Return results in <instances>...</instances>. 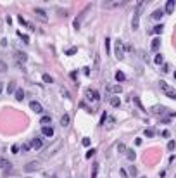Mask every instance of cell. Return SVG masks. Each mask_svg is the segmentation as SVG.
I'll return each mask as SVG.
<instances>
[{
    "label": "cell",
    "instance_id": "obj_32",
    "mask_svg": "<svg viewBox=\"0 0 176 178\" xmlns=\"http://www.w3.org/2000/svg\"><path fill=\"white\" fill-rule=\"evenodd\" d=\"M154 62H156V64H162V62H164V57H162L161 54H157V56H156V61H154Z\"/></svg>",
    "mask_w": 176,
    "mask_h": 178
},
{
    "label": "cell",
    "instance_id": "obj_45",
    "mask_svg": "<svg viewBox=\"0 0 176 178\" xmlns=\"http://www.w3.org/2000/svg\"><path fill=\"white\" fill-rule=\"evenodd\" d=\"M29 149H31V145H22V151H24V152H26V151H29Z\"/></svg>",
    "mask_w": 176,
    "mask_h": 178
},
{
    "label": "cell",
    "instance_id": "obj_35",
    "mask_svg": "<svg viewBox=\"0 0 176 178\" xmlns=\"http://www.w3.org/2000/svg\"><path fill=\"white\" fill-rule=\"evenodd\" d=\"M117 151H119V152H126V147H124V144H117Z\"/></svg>",
    "mask_w": 176,
    "mask_h": 178
},
{
    "label": "cell",
    "instance_id": "obj_28",
    "mask_svg": "<svg viewBox=\"0 0 176 178\" xmlns=\"http://www.w3.org/2000/svg\"><path fill=\"white\" fill-rule=\"evenodd\" d=\"M0 168H11V163L7 159H0Z\"/></svg>",
    "mask_w": 176,
    "mask_h": 178
},
{
    "label": "cell",
    "instance_id": "obj_15",
    "mask_svg": "<svg viewBox=\"0 0 176 178\" xmlns=\"http://www.w3.org/2000/svg\"><path fill=\"white\" fill-rule=\"evenodd\" d=\"M162 18V11L161 9H157V11H154L152 14H150V19H154V21H159Z\"/></svg>",
    "mask_w": 176,
    "mask_h": 178
},
{
    "label": "cell",
    "instance_id": "obj_30",
    "mask_svg": "<svg viewBox=\"0 0 176 178\" xmlns=\"http://www.w3.org/2000/svg\"><path fill=\"white\" fill-rule=\"evenodd\" d=\"M154 133H156V132H154L152 128H147V130L143 132V135H145V137H154Z\"/></svg>",
    "mask_w": 176,
    "mask_h": 178
},
{
    "label": "cell",
    "instance_id": "obj_18",
    "mask_svg": "<svg viewBox=\"0 0 176 178\" xmlns=\"http://www.w3.org/2000/svg\"><path fill=\"white\" fill-rule=\"evenodd\" d=\"M16 59H19V62H24V61L28 59V56L24 52H16Z\"/></svg>",
    "mask_w": 176,
    "mask_h": 178
},
{
    "label": "cell",
    "instance_id": "obj_24",
    "mask_svg": "<svg viewBox=\"0 0 176 178\" xmlns=\"http://www.w3.org/2000/svg\"><path fill=\"white\" fill-rule=\"evenodd\" d=\"M109 90H111V92H112V94H119V92H121V90H123V88H121V87H119V85H112V87H109Z\"/></svg>",
    "mask_w": 176,
    "mask_h": 178
},
{
    "label": "cell",
    "instance_id": "obj_21",
    "mask_svg": "<svg viewBox=\"0 0 176 178\" xmlns=\"http://www.w3.org/2000/svg\"><path fill=\"white\" fill-rule=\"evenodd\" d=\"M109 102H111V106H112V107H119V104H121L119 97H112V99L109 100Z\"/></svg>",
    "mask_w": 176,
    "mask_h": 178
},
{
    "label": "cell",
    "instance_id": "obj_26",
    "mask_svg": "<svg viewBox=\"0 0 176 178\" xmlns=\"http://www.w3.org/2000/svg\"><path fill=\"white\" fill-rule=\"evenodd\" d=\"M116 80H117V81H124V80H126L124 73H123V71H117V73H116Z\"/></svg>",
    "mask_w": 176,
    "mask_h": 178
},
{
    "label": "cell",
    "instance_id": "obj_44",
    "mask_svg": "<svg viewBox=\"0 0 176 178\" xmlns=\"http://www.w3.org/2000/svg\"><path fill=\"white\" fill-rule=\"evenodd\" d=\"M83 73H85V75L88 76V75H90V68H85V69H83Z\"/></svg>",
    "mask_w": 176,
    "mask_h": 178
},
{
    "label": "cell",
    "instance_id": "obj_51",
    "mask_svg": "<svg viewBox=\"0 0 176 178\" xmlns=\"http://www.w3.org/2000/svg\"><path fill=\"white\" fill-rule=\"evenodd\" d=\"M79 178H85V177H79Z\"/></svg>",
    "mask_w": 176,
    "mask_h": 178
},
{
    "label": "cell",
    "instance_id": "obj_42",
    "mask_svg": "<svg viewBox=\"0 0 176 178\" xmlns=\"http://www.w3.org/2000/svg\"><path fill=\"white\" fill-rule=\"evenodd\" d=\"M130 173H131V177H137V168H135V166H133V168H131V170H130Z\"/></svg>",
    "mask_w": 176,
    "mask_h": 178
},
{
    "label": "cell",
    "instance_id": "obj_39",
    "mask_svg": "<svg viewBox=\"0 0 176 178\" xmlns=\"http://www.w3.org/2000/svg\"><path fill=\"white\" fill-rule=\"evenodd\" d=\"M166 95H168V97H169V99L176 100V94H175V92H169V94H166Z\"/></svg>",
    "mask_w": 176,
    "mask_h": 178
},
{
    "label": "cell",
    "instance_id": "obj_10",
    "mask_svg": "<svg viewBox=\"0 0 176 178\" xmlns=\"http://www.w3.org/2000/svg\"><path fill=\"white\" fill-rule=\"evenodd\" d=\"M175 5H176L175 0H168V2H166V14H173V11H175Z\"/></svg>",
    "mask_w": 176,
    "mask_h": 178
},
{
    "label": "cell",
    "instance_id": "obj_19",
    "mask_svg": "<svg viewBox=\"0 0 176 178\" xmlns=\"http://www.w3.org/2000/svg\"><path fill=\"white\" fill-rule=\"evenodd\" d=\"M97 173H98V163H93V166H92V178H97Z\"/></svg>",
    "mask_w": 176,
    "mask_h": 178
},
{
    "label": "cell",
    "instance_id": "obj_29",
    "mask_svg": "<svg viewBox=\"0 0 176 178\" xmlns=\"http://www.w3.org/2000/svg\"><path fill=\"white\" fill-rule=\"evenodd\" d=\"M76 50H78L76 47H71V49H67V50H66V56H74V54H76Z\"/></svg>",
    "mask_w": 176,
    "mask_h": 178
},
{
    "label": "cell",
    "instance_id": "obj_2",
    "mask_svg": "<svg viewBox=\"0 0 176 178\" xmlns=\"http://www.w3.org/2000/svg\"><path fill=\"white\" fill-rule=\"evenodd\" d=\"M147 5V2H138L137 4V11H135V16H133V28H138V19H140V14L143 12V7Z\"/></svg>",
    "mask_w": 176,
    "mask_h": 178
},
{
    "label": "cell",
    "instance_id": "obj_31",
    "mask_svg": "<svg viewBox=\"0 0 176 178\" xmlns=\"http://www.w3.org/2000/svg\"><path fill=\"white\" fill-rule=\"evenodd\" d=\"M41 78H43V81H45V83H52V81H54V78H52L50 75H43Z\"/></svg>",
    "mask_w": 176,
    "mask_h": 178
},
{
    "label": "cell",
    "instance_id": "obj_5",
    "mask_svg": "<svg viewBox=\"0 0 176 178\" xmlns=\"http://www.w3.org/2000/svg\"><path fill=\"white\" fill-rule=\"evenodd\" d=\"M85 95H86V99H88V100H92V102H97V100L100 99L98 92H95V90H92V88H86Z\"/></svg>",
    "mask_w": 176,
    "mask_h": 178
},
{
    "label": "cell",
    "instance_id": "obj_46",
    "mask_svg": "<svg viewBox=\"0 0 176 178\" xmlns=\"http://www.w3.org/2000/svg\"><path fill=\"white\" fill-rule=\"evenodd\" d=\"M19 38H22L24 42H28V37H26V35H22V33H19Z\"/></svg>",
    "mask_w": 176,
    "mask_h": 178
},
{
    "label": "cell",
    "instance_id": "obj_11",
    "mask_svg": "<svg viewBox=\"0 0 176 178\" xmlns=\"http://www.w3.org/2000/svg\"><path fill=\"white\" fill-rule=\"evenodd\" d=\"M159 87L162 88V92H164V94H169V92H173V90H171V87H169L166 81H162V80L159 81Z\"/></svg>",
    "mask_w": 176,
    "mask_h": 178
},
{
    "label": "cell",
    "instance_id": "obj_50",
    "mask_svg": "<svg viewBox=\"0 0 176 178\" xmlns=\"http://www.w3.org/2000/svg\"><path fill=\"white\" fill-rule=\"evenodd\" d=\"M140 178H145V177H140Z\"/></svg>",
    "mask_w": 176,
    "mask_h": 178
},
{
    "label": "cell",
    "instance_id": "obj_47",
    "mask_svg": "<svg viewBox=\"0 0 176 178\" xmlns=\"http://www.w3.org/2000/svg\"><path fill=\"white\" fill-rule=\"evenodd\" d=\"M2 90H4V85H2V83H0V94H2Z\"/></svg>",
    "mask_w": 176,
    "mask_h": 178
},
{
    "label": "cell",
    "instance_id": "obj_14",
    "mask_svg": "<svg viewBox=\"0 0 176 178\" xmlns=\"http://www.w3.org/2000/svg\"><path fill=\"white\" fill-rule=\"evenodd\" d=\"M126 159H128V161H135V159H137V154H135L133 149H126Z\"/></svg>",
    "mask_w": 176,
    "mask_h": 178
},
{
    "label": "cell",
    "instance_id": "obj_4",
    "mask_svg": "<svg viewBox=\"0 0 176 178\" xmlns=\"http://www.w3.org/2000/svg\"><path fill=\"white\" fill-rule=\"evenodd\" d=\"M40 166H41V164H40L38 161H31V163L24 164V171H26V173H31V171H38Z\"/></svg>",
    "mask_w": 176,
    "mask_h": 178
},
{
    "label": "cell",
    "instance_id": "obj_3",
    "mask_svg": "<svg viewBox=\"0 0 176 178\" xmlns=\"http://www.w3.org/2000/svg\"><path fill=\"white\" fill-rule=\"evenodd\" d=\"M88 11H90V5H86V7H85V11L79 14L76 19H74V24H73V26H74V30H79V28H81V23H83V19H85V16L88 14Z\"/></svg>",
    "mask_w": 176,
    "mask_h": 178
},
{
    "label": "cell",
    "instance_id": "obj_43",
    "mask_svg": "<svg viewBox=\"0 0 176 178\" xmlns=\"http://www.w3.org/2000/svg\"><path fill=\"white\" fill-rule=\"evenodd\" d=\"M59 16H67V11H59Z\"/></svg>",
    "mask_w": 176,
    "mask_h": 178
},
{
    "label": "cell",
    "instance_id": "obj_48",
    "mask_svg": "<svg viewBox=\"0 0 176 178\" xmlns=\"http://www.w3.org/2000/svg\"><path fill=\"white\" fill-rule=\"evenodd\" d=\"M50 178H57V175H52V177H50Z\"/></svg>",
    "mask_w": 176,
    "mask_h": 178
},
{
    "label": "cell",
    "instance_id": "obj_41",
    "mask_svg": "<svg viewBox=\"0 0 176 178\" xmlns=\"http://www.w3.org/2000/svg\"><path fill=\"white\" fill-rule=\"evenodd\" d=\"M119 173H121V178H130V177H128V173H126V171H124V170H121V171H119Z\"/></svg>",
    "mask_w": 176,
    "mask_h": 178
},
{
    "label": "cell",
    "instance_id": "obj_16",
    "mask_svg": "<svg viewBox=\"0 0 176 178\" xmlns=\"http://www.w3.org/2000/svg\"><path fill=\"white\" fill-rule=\"evenodd\" d=\"M159 47H161V38H154L152 40V45H150V49H152V50H159Z\"/></svg>",
    "mask_w": 176,
    "mask_h": 178
},
{
    "label": "cell",
    "instance_id": "obj_17",
    "mask_svg": "<svg viewBox=\"0 0 176 178\" xmlns=\"http://www.w3.org/2000/svg\"><path fill=\"white\" fill-rule=\"evenodd\" d=\"M40 123H41V126H48L52 123V116H43V118L40 119Z\"/></svg>",
    "mask_w": 176,
    "mask_h": 178
},
{
    "label": "cell",
    "instance_id": "obj_38",
    "mask_svg": "<svg viewBox=\"0 0 176 178\" xmlns=\"http://www.w3.org/2000/svg\"><path fill=\"white\" fill-rule=\"evenodd\" d=\"M135 102H137V106H138V107H140V109H142V111H145V109H143V106H142V102H140V99H138V97H135Z\"/></svg>",
    "mask_w": 176,
    "mask_h": 178
},
{
    "label": "cell",
    "instance_id": "obj_34",
    "mask_svg": "<svg viewBox=\"0 0 176 178\" xmlns=\"http://www.w3.org/2000/svg\"><path fill=\"white\" fill-rule=\"evenodd\" d=\"M81 145H85V147H88V145H90V139H88V137H85V139L81 140Z\"/></svg>",
    "mask_w": 176,
    "mask_h": 178
},
{
    "label": "cell",
    "instance_id": "obj_22",
    "mask_svg": "<svg viewBox=\"0 0 176 178\" xmlns=\"http://www.w3.org/2000/svg\"><path fill=\"white\" fill-rule=\"evenodd\" d=\"M7 92H9V94H14V92H16V83H14V81H11V83L7 85Z\"/></svg>",
    "mask_w": 176,
    "mask_h": 178
},
{
    "label": "cell",
    "instance_id": "obj_20",
    "mask_svg": "<svg viewBox=\"0 0 176 178\" xmlns=\"http://www.w3.org/2000/svg\"><path fill=\"white\" fill-rule=\"evenodd\" d=\"M105 125H107V130H111V128L114 126V118L107 114V123H105Z\"/></svg>",
    "mask_w": 176,
    "mask_h": 178
},
{
    "label": "cell",
    "instance_id": "obj_40",
    "mask_svg": "<svg viewBox=\"0 0 176 178\" xmlns=\"http://www.w3.org/2000/svg\"><path fill=\"white\" fill-rule=\"evenodd\" d=\"M5 69H7V66L4 62H0V73H5Z\"/></svg>",
    "mask_w": 176,
    "mask_h": 178
},
{
    "label": "cell",
    "instance_id": "obj_13",
    "mask_svg": "<svg viewBox=\"0 0 176 178\" xmlns=\"http://www.w3.org/2000/svg\"><path fill=\"white\" fill-rule=\"evenodd\" d=\"M35 14H36L41 21H48V18H47V12H45V11H41V9H35Z\"/></svg>",
    "mask_w": 176,
    "mask_h": 178
},
{
    "label": "cell",
    "instance_id": "obj_23",
    "mask_svg": "<svg viewBox=\"0 0 176 178\" xmlns=\"http://www.w3.org/2000/svg\"><path fill=\"white\" fill-rule=\"evenodd\" d=\"M69 121H71V119H69V116H67V114H64V116H62V119H60V125H62V126H67V125H69Z\"/></svg>",
    "mask_w": 176,
    "mask_h": 178
},
{
    "label": "cell",
    "instance_id": "obj_6",
    "mask_svg": "<svg viewBox=\"0 0 176 178\" xmlns=\"http://www.w3.org/2000/svg\"><path fill=\"white\" fill-rule=\"evenodd\" d=\"M150 113H154V114H168L169 109L166 106H152L150 107Z\"/></svg>",
    "mask_w": 176,
    "mask_h": 178
},
{
    "label": "cell",
    "instance_id": "obj_33",
    "mask_svg": "<svg viewBox=\"0 0 176 178\" xmlns=\"http://www.w3.org/2000/svg\"><path fill=\"white\" fill-rule=\"evenodd\" d=\"M162 30H164V26H162V24H157L152 31H154V33H162Z\"/></svg>",
    "mask_w": 176,
    "mask_h": 178
},
{
    "label": "cell",
    "instance_id": "obj_49",
    "mask_svg": "<svg viewBox=\"0 0 176 178\" xmlns=\"http://www.w3.org/2000/svg\"><path fill=\"white\" fill-rule=\"evenodd\" d=\"M173 76H175V78H176V71H175V75H173Z\"/></svg>",
    "mask_w": 176,
    "mask_h": 178
},
{
    "label": "cell",
    "instance_id": "obj_27",
    "mask_svg": "<svg viewBox=\"0 0 176 178\" xmlns=\"http://www.w3.org/2000/svg\"><path fill=\"white\" fill-rule=\"evenodd\" d=\"M16 99L19 100V102H21L22 99H24V92H22L21 88H19V90H16Z\"/></svg>",
    "mask_w": 176,
    "mask_h": 178
},
{
    "label": "cell",
    "instance_id": "obj_7",
    "mask_svg": "<svg viewBox=\"0 0 176 178\" xmlns=\"http://www.w3.org/2000/svg\"><path fill=\"white\" fill-rule=\"evenodd\" d=\"M123 57H124L123 45H121V42H116V59L117 61H123Z\"/></svg>",
    "mask_w": 176,
    "mask_h": 178
},
{
    "label": "cell",
    "instance_id": "obj_37",
    "mask_svg": "<svg viewBox=\"0 0 176 178\" xmlns=\"http://www.w3.org/2000/svg\"><path fill=\"white\" fill-rule=\"evenodd\" d=\"M111 38H105V50H107V54H109V50H111Z\"/></svg>",
    "mask_w": 176,
    "mask_h": 178
},
{
    "label": "cell",
    "instance_id": "obj_36",
    "mask_svg": "<svg viewBox=\"0 0 176 178\" xmlns=\"http://www.w3.org/2000/svg\"><path fill=\"white\" fill-rule=\"evenodd\" d=\"M93 156H95V149H90V151L86 152V158L90 159V158H93Z\"/></svg>",
    "mask_w": 176,
    "mask_h": 178
},
{
    "label": "cell",
    "instance_id": "obj_9",
    "mask_svg": "<svg viewBox=\"0 0 176 178\" xmlns=\"http://www.w3.org/2000/svg\"><path fill=\"white\" fill-rule=\"evenodd\" d=\"M29 107H31V111H33V113H36V114H40V113H41V104H40V102H36V100L29 102Z\"/></svg>",
    "mask_w": 176,
    "mask_h": 178
},
{
    "label": "cell",
    "instance_id": "obj_25",
    "mask_svg": "<svg viewBox=\"0 0 176 178\" xmlns=\"http://www.w3.org/2000/svg\"><path fill=\"white\" fill-rule=\"evenodd\" d=\"M175 147H176V142H175V140H169V142H168V151H169V152H173V151H175Z\"/></svg>",
    "mask_w": 176,
    "mask_h": 178
},
{
    "label": "cell",
    "instance_id": "obj_8",
    "mask_svg": "<svg viewBox=\"0 0 176 178\" xmlns=\"http://www.w3.org/2000/svg\"><path fill=\"white\" fill-rule=\"evenodd\" d=\"M31 149H35V151L43 149V140L41 139H33L31 140Z\"/></svg>",
    "mask_w": 176,
    "mask_h": 178
},
{
    "label": "cell",
    "instance_id": "obj_12",
    "mask_svg": "<svg viewBox=\"0 0 176 178\" xmlns=\"http://www.w3.org/2000/svg\"><path fill=\"white\" fill-rule=\"evenodd\" d=\"M41 132H43L45 137H52V135H54V126H43Z\"/></svg>",
    "mask_w": 176,
    "mask_h": 178
},
{
    "label": "cell",
    "instance_id": "obj_1",
    "mask_svg": "<svg viewBox=\"0 0 176 178\" xmlns=\"http://www.w3.org/2000/svg\"><path fill=\"white\" fill-rule=\"evenodd\" d=\"M62 145H64V142H62V140H57L55 144H52L48 149H45V151H43V158H50V156L57 154L59 151L62 149Z\"/></svg>",
    "mask_w": 176,
    "mask_h": 178
}]
</instances>
